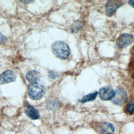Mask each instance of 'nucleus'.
I'll list each match as a JSON object with an SVG mask.
<instances>
[{"label":"nucleus","instance_id":"obj_5","mask_svg":"<svg viewBox=\"0 0 134 134\" xmlns=\"http://www.w3.org/2000/svg\"><path fill=\"white\" fill-rule=\"evenodd\" d=\"M124 2L121 1H109L107 2L106 7V14L108 16H112L117 9L122 5Z\"/></svg>","mask_w":134,"mask_h":134},{"label":"nucleus","instance_id":"obj_11","mask_svg":"<svg viewBox=\"0 0 134 134\" xmlns=\"http://www.w3.org/2000/svg\"><path fill=\"white\" fill-rule=\"evenodd\" d=\"M40 74L36 70H31L28 71L26 74V79L30 83H33L39 82Z\"/></svg>","mask_w":134,"mask_h":134},{"label":"nucleus","instance_id":"obj_4","mask_svg":"<svg viewBox=\"0 0 134 134\" xmlns=\"http://www.w3.org/2000/svg\"><path fill=\"white\" fill-rule=\"evenodd\" d=\"M134 40V37L131 34H122L116 41L117 46L119 48H124L129 46Z\"/></svg>","mask_w":134,"mask_h":134},{"label":"nucleus","instance_id":"obj_9","mask_svg":"<svg viewBox=\"0 0 134 134\" xmlns=\"http://www.w3.org/2000/svg\"><path fill=\"white\" fill-rule=\"evenodd\" d=\"M25 113L29 118L33 120L38 119L40 117L38 110L28 103L25 106Z\"/></svg>","mask_w":134,"mask_h":134},{"label":"nucleus","instance_id":"obj_10","mask_svg":"<svg viewBox=\"0 0 134 134\" xmlns=\"http://www.w3.org/2000/svg\"><path fill=\"white\" fill-rule=\"evenodd\" d=\"M128 72L134 83V46L130 51V58L128 65Z\"/></svg>","mask_w":134,"mask_h":134},{"label":"nucleus","instance_id":"obj_12","mask_svg":"<svg viewBox=\"0 0 134 134\" xmlns=\"http://www.w3.org/2000/svg\"><path fill=\"white\" fill-rule=\"evenodd\" d=\"M97 94H98L97 92L91 93L88 95L84 96L81 99H79V101L82 103H86L87 102L93 101L96 98Z\"/></svg>","mask_w":134,"mask_h":134},{"label":"nucleus","instance_id":"obj_2","mask_svg":"<svg viewBox=\"0 0 134 134\" xmlns=\"http://www.w3.org/2000/svg\"><path fill=\"white\" fill-rule=\"evenodd\" d=\"M46 89L44 85L39 82L30 83L28 88V95L34 100L41 99L44 95Z\"/></svg>","mask_w":134,"mask_h":134},{"label":"nucleus","instance_id":"obj_8","mask_svg":"<svg viewBox=\"0 0 134 134\" xmlns=\"http://www.w3.org/2000/svg\"><path fill=\"white\" fill-rule=\"evenodd\" d=\"M98 130L100 134H114L115 127L110 122H102L98 124Z\"/></svg>","mask_w":134,"mask_h":134},{"label":"nucleus","instance_id":"obj_6","mask_svg":"<svg viewBox=\"0 0 134 134\" xmlns=\"http://www.w3.org/2000/svg\"><path fill=\"white\" fill-rule=\"evenodd\" d=\"M99 98L103 100H109L112 99L115 95V92L109 86H104L100 88L98 92Z\"/></svg>","mask_w":134,"mask_h":134},{"label":"nucleus","instance_id":"obj_17","mask_svg":"<svg viewBox=\"0 0 134 134\" xmlns=\"http://www.w3.org/2000/svg\"><path fill=\"white\" fill-rule=\"evenodd\" d=\"M128 4L131 6L133 8H134V0H132V1H129L128 2Z\"/></svg>","mask_w":134,"mask_h":134},{"label":"nucleus","instance_id":"obj_13","mask_svg":"<svg viewBox=\"0 0 134 134\" xmlns=\"http://www.w3.org/2000/svg\"><path fill=\"white\" fill-rule=\"evenodd\" d=\"M125 112L128 115H132L134 113V104H127L125 107Z\"/></svg>","mask_w":134,"mask_h":134},{"label":"nucleus","instance_id":"obj_16","mask_svg":"<svg viewBox=\"0 0 134 134\" xmlns=\"http://www.w3.org/2000/svg\"><path fill=\"white\" fill-rule=\"evenodd\" d=\"M7 41V38L2 34L0 33V43H4Z\"/></svg>","mask_w":134,"mask_h":134},{"label":"nucleus","instance_id":"obj_3","mask_svg":"<svg viewBox=\"0 0 134 134\" xmlns=\"http://www.w3.org/2000/svg\"><path fill=\"white\" fill-rule=\"evenodd\" d=\"M115 92L114 97L111 99V102L115 105H120L125 103L127 99V94L126 91L121 87L117 88Z\"/></svg>","mask_w":134,"mask_h":134},{"label":"nucleus","instance_id":"obj_15","mask_svg":"<svg viewBox=\"0 0 134 134\" xmlns=\"http://www.w3.org/2000/svg\"><path fill=\"white\" fill-rule=\"evenodd\" d=\"M49 76L52 79H54L58 76V73L53 71H51L49 73Z\"/></svg>","mask_w":134,"mask_h":134},{"label":"nucleus","instance_id":"obj_14","mask_svg":"<svg viewBox=\"0 0 134 134\" xmlns=\"http://www.w3.org/2000/svg\"><path fill=\"white\" fill-rule=\"evenodd\" d=\"M81 27H82V24L80 21H75L72 26V28L71 29L72 32H75L79 30H80L81 29Z\"/></svg>","mask_w":134,"mask_h":134},{"label":"nucleus","instance_id":"obj_1","mask_svg":"<svg viewBox=\"0 0 134 134\" xmlns=\"http://www.w3.org/2000/svg\"><path fill=\"white\" fill-rule=\"evenodd\" d=\"M51 49L54 55L61 59H67L70 54V50L68 45L62 41L53 42L51 46Z\"/></svg>","mask_w":134,"mask_h":134},{"label":"nucleus","instance_id":"obj_7","mask_svg":"<svg viewBox=\"0 0 134 134\" xmlns=\"http://www.w3.org/2000/svg\"><path fill=\"white\" fill-rule=\"evenodd\" d=\"M16 79V74L12 70H7L3 72L0 75V83L4 84L14 82Z\"/></svg>","mask_w":134,"mask_h":134}]
</instances>
